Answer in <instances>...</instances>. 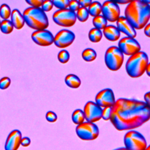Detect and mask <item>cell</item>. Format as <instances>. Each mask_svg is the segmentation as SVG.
Masks as SVG:
<instances>
[{"label":"cell","mask_w":150,"mask_h":150,"mask_svg":"<svg viewBox=\"0 0 150 150\" xmlns=\"http://www.w3.org/2000/svg\"><path fill=\"white\" fill-rule=\"evenodd\" d=\"M150 120V108L145 101L120 98L112 108L110 121L118 131L131 130Z\"/></svg>","instance_id":"6da1fadb"},{"label":"cell","mask_w":150,"mask_h":150,"mask_svg":"<svg viewBox=\"0 0 150 150\" xmlns=\"http://www.w3.org/2000/svg\"><path fill=\"white\" fill-rule=\"evenodd\" d=\"M125 17L135 29H141L150 19V5L142 0L132 1L125 8Z\"/></svg>","instance_id":"7a4b0ae2"},{"label":"cell","mask_w":150,"mask_h":150,"mask_svg":"<svg viewBox=\"0 0 150 150\" xmlns=\"http://www.w3.org/2000/svg\"><path fill=\"white\" fill-rule=\"evenodd\" d=\"M22 14L25 23L35 30H44L49 26L47 16L41 8L30 6L25 9Z\"/></svg>","instance_id":"3957f363"},{"label":"cell","mask_w":150,"mask_h":150,"mask_svg":"<svg viewBox=\"0 0 150 150\" xmlns=\"http://www.w3.org/2000/svg\"><path fill=\"white\" fill-rule=\"evenodd\" d=\"M148 63L147 54L140 51L128 58L125 64L126 71L132 78L139 77L145 72Z\"/></svg>","instance_id":"277c9868"},{"label":"cell","mask_w":150,"mask_h":150,"mask_svg":"<svg viewBox=\"0 0 150 150\" xmlns=\"http://www.w3.org/2000/svg\"><path fill=\"white\" fill-rule=\"evenodd\" d=\"M124 59V54L117 46H110L105 53V65L111 71L118 70L123 64Z\"/></svg>","instance_id":"5b68a950"},{"label":"cell","mask_w":150,"mask_h":150,"mask_svg":"<svg viewBox=\"0 0 150 150\" xmlns=\"http://www.w3.org/2000/svg\"><path fill=\"white\" fill-rule=\"evenodd\" d=\"M124 142L125 148L128 150H145L148 146L142 134L134 130H131L125 134Z\"/></svg>","instance_id":"8992f818"},{"label":"cell","mask_w":150,"mask_h":150,"mask_svg":"<svg viewBox=\"0 0 150 150\" xmlns=\"http://www.w3.org/2000/svg\"><path fill=\"white\" fill-rule=\"evenodd\" d=\"M52 19L53 22L57 25L63 27H71L76 22V13L69 8L58 9L53 13Z\"/></svg>","instance_id":"52a82bcc"},{"label":"cell","mask_w":150,"mask_h":150,"mask_svg":"<svg viewBox=\"0 0 150 150\" xmlns=\"http://www.w3.org/2000/svg\"><path fill=\"white\" fill-rule=\"evenodd\" d=\"M76 132L78 137L81 139L92 141L98 137L99 129L94 123L86 121L76 127Z\"/></svg>","instance_id":"ba28073f"},{"label":"cell","mask_w":150,"mask_h":150,"mask_svg":"<svg viewBox=\"0 0 150 150\" xmlns=\"http://www.w3.org/2000/svg\"><path fill=\"white\" fill-rule=\"evenodd\" d=\"M118 47L124 54L130 56L141 51V45L139 42L135 38L128 36L120 40Z\"/></svg>","instance_id":"9c48e42d"},{"label":"cell","mask_w":150,"mask_h":150,"mask_svg":"<svg viewBox=\"0 0 150 150\" xmlns=\"http://www.w3.org/2000/svg\"><path fill=\"white\" fill-rule=\"evenodd\" d=\"M83 112L85 120L87 122L94 123L102 118L103 108L95 102L91 101L87 102L84 107Z\"/></svg>","instance_id":"30bf717a"},{"label":"cell","mask_w":150,"mask_h":150,"mask_svg":"<svg viewBox=\"0 0 150 150\" xmlns=\"http://www.w3.org/2000/svg\"><path fill=\"white\" fill-rule=\"evenodd\" d=\"M102 15L111 22H117L120 17V9L115 1H106L102 5Z\"/></svg>","instance_id":"8fae6325"},{"label":"cell","mask_w":150,"mask_h":150,"mask_svg":"<svg viewBox=\"0 0 150 150\" xmlns=\"http://www.w3.org/2000/svg\"><path fill=\"white\" fill-rule=\"evenodd\" d=\"M75 39L74 33L67 29L59 31L54 36V44L59 48H66L70 46Z\"/></svg>","instance_id":"7c38bea8"},{"label":"cell","mask_w":150,"mask_h":150,"mask_svg":"<svg viewBox=\"0 0 150 150\" xmlns=\"http://www.w3.org/2000/svg\"><path fill=\"white\" fill-rule=\"evenodd\" d=\"M115 99L114 92L110 88H104L99 91L95 98V103L101 108L112 107Z\"/></svg>","instance_id":"4fadbf2b"},{"label":"cell","mask_w":150,"mask_h":150,"mask_svg":"<svg viewBox=\"0 0 150 150\" xmlns=\"http://www.w3.org/2000/svg\"><path fill=\"white\" fill-rule=\"evenodd\" d=\"M31 38L36 44L41 46H49L54 43V36L46 29L34 31Z\"/></svg>","instance_id":"5bb4252c"},{"label":"cell","mask_w":150,"mask_h":150,"mask_svg":"<svg viewBox=\"0 0 150 150\" xmlns=\"http://www.w3.org/2000/svg\"><path fill=\"white\" fill-rule=\"evenodd\" d=\"M22 138V133L18 129L12 131L7 137L5 144V150H18Z\"/></svg>","instance_id":"9a60e30c"},{"label":"cell","mask_w":150,"mask_h":150,"mask_svg":"<svg viewBox=\"0 0 150 150\" xmlns=\"http://www.w3.org/2000/svg\"><path fill=\"white\" fill-rule=\"evenodd\" d=\"M117 28L120 32L123 33L127 36L134 38L137 36V32L134 28L128 21L125 16H120L116 22Z\"/></svg>","instance_id":"2e32d148"},{"label":"cell","mask_w":150,"mask_h":150,"mask_svg":"<svg viewBox=\"0 0 150 150\" xmlns=\"http://www.w3.org/2000/svg\"><path fill=\"white\" fill-rule=\"evenodd\" d=\"M103 33L108 40L111 42H115L118 40L121 35V32L114 25H107L103 29Z\"/></svg>","instance_id":"e0dca14e"},{"label":"cell","mask_w":150,"mask_h":150,"mask_svg":"<svg viewBox=\"0 0 150 150\" xmlns=\"http://www.w3.org/2000/svg\"><path fill=\"white\" fill-rule=\"evenodd\" d=\"M11 21L14 28L18 30L21 29L25 23L23 14L21 13L18 9L12 10L11 15Z\"/></svg>","instance_id":"ac0fdd59"},{"label":"cell","mask_w":150,"mask_h":150,"mask_svg":"<svg viewBox=\"0 0 150 150\" xmlns=\"http://www.w3.org/2000/svg\"><path fill=\"white\" fill-rule=\"evenodd\" d=\"M64 81L66 84L71 88H79L81 83L80 78L74 74H67L64 79Z\"/></svg>","instance_id":"d6986e66"},{"label":"cell","mask_w":150,"mask_h":150,"mask_svg":"<svg viewBox=\"0 0 150 150\" xmlns=\"http://www.w3.org/2000/svg\"><path fill=\"white\" fill-rule=\"evenodd\" d=\"M89 15L93 17L100 15L102 13V5L98 1H94L88 8Z\"/></svg>","instance_id":"ffe728a7"},{"label":"cell","mask_w":150,"mask_h":150,"mask_svg":"<svg viewBox=\"0 0 150 150\" xmlns=\"http://www.w3.org/2000/svg\"><path fill=\"white\" fill-rule=\"evenodd\" d=\"M88 39L93 43L99 42L103 37V32L101 30L93 28L88 32Z\"/></svg>","instance_id":"44dd1931"},{"label":"cell","mask_w":150,"mask_h":150,"mask_svg":"<svg viewBox=\"0 0 150 150\" xmlns=\"http://www.w3.org/2000/svg\"><path fill=\"white\" fill-rule=\"evenodd\" d=\"M71 120L74 124L79 125L84 122L85 116L83 110L81 109H76L73 111L71 115Z\"/></svg>","instance_id":"7402d4cb"},{"label":"cell","mask_w":150,"mask_h":150,"mask_svg":"<svg viewBox=\"0 0 150 150\" xmlns=\"http://www.w3.org/2000/svg\"><path fill=\"white\" fill-rule=\"evenodd\" d=\"M81 56L84 61L87 62H91L96 59L97 53L91 48H87L82 52Z\"/></svg>","instance_id":"603a6c76"},{"label":"cell","mask_w":150,"mask_h":150,"mask_svg":"<svg viewBox=\"0 0 150 150\" xmlns=\"http://www.w3.org/2000/svg\"><path fill=\"white\" fill-rule=\"evenodd\" d=\"M93 24L95 28L103 30L107 26V21L103 15H100L93 18Z\"/></svg>","instance_id":"cb8c5ba5"},{"label":"cell","mask_w":150,"mask_h":150,"mask_svg":"<svg viewBox=\"0 0 150 150\" xmlns=\"http://www.w3.org/2000/svg\"><path fill=\"white\" fill-rule=\"evenodd\" d=\"M14 28L13 24L9 20H2L1 22L0 30L4 34H10Z\"/></svg>","instance_id":"d4e9b609"},{"label":"cell","mask_w":150,"mask_h":150,"mask_svg":"<svg viewBox=\"0 0 150 150\" xmlns=\"http://www.w3.org/2000/svg\"><path fill=\"white\" fill-rule=\"evenodd\" d=\"M89 12L87 8L80 7L76 12L77 19L81 22H86L89 17Z\"/></svg>","instance_id":"484cf974"},{"label":"cell","mask_w":150,"mask_h":150,"mask_svg":"<svg viewBox=\"0 0 150 150\" xmlns=\"http://www.w3.org/2000/svg\"><path fill=\"white\" fill-rule=\"evenodd\" d=\"M11 9L6 4H3L0 6V17L3 20H8L11 15Z\"/></svg>","instance_id":"4316f807"},{"label":"cell","mask_w":150,"mask_h":150,"mask_svg":"<svg viewBox=\"0 0 150 150\" xmlns=\"http://www.w3.org/2000/svg\"><path fill=\"white\" fill-rule=\"evenodd\" d=\"M57 59L61 63L65 64L69 61L70 54L66 50L63 49L60 50L57 54Z\"/></svg>","instance_id":"83f0119b"},{"label":"cell","mask_w":150,"mask_h":150,"mask_svg":"<svg viewBox=\"0 0 150 150\" xmlns=\"http://www.w3.org/2000/svg\"><path fill=\"white\" fill-rule=\"evenodd\" d=\"M69 0H53V6L59 9H66L69 8Z\"/></svg>","instance_id":"f1b7e54d"},{"label":"cell","mask_w":150,"mask_h":150,"mask_svg":"<svg viewBox=\"0 0 150 150\" xmlns=\"http://www.w3.org/2000/svg\"><path fill=\"white\" fill-rule=\"evenodd\" d=\"M11 83V80L8 77H4L0 79V89L5 90L8 88Z\"/></svg>","instance_id":"f546056e"},{"label":"cell","mask_w":150,"mask_h":150,"mask_svg":"<svg viewBox=\"0 0 150 150\" xmlns=\"http://www.w3.org/2000/svg\"><path fill=\"white\" fill-rule=\"evenodd\" d=\"M112 107H105L103 108V113H102V118L105 120H110L111 113H112Z\"/></svg>","instance_id":"4dcf8cb0"},{"label":"cell","mask_w":150,"mask_h":150,"mask_svg":"<svg viewBox=\"0 0 150 150\" xmlns=\"http://www.w3.org/2000/svg\"><path fill=\"white\" fill-rule=\"evenodd\" d=\"M53 7V1L51 0H46L43 1L42 5L41 6V9L45 12H49L50 11Z\"/></svg>","instance_id":"1f68e13d"},{"label":"cell","mask_w":150,"mask_h":150,"mask_svg":"<svg viewBox=\"0 0 150 150\" xmlns=\"http://www.w3.org/2000/svg\"><path fill=\"white\" fill-rule=\"evenodd\" d=\"M46 119L49 122H54L57 120V116L54 112L49 111L46 114Z\"/></svg>","instance_id":"d6a6232c"},{"label":"cell","mask_w":150,"mask_h":150,"mask_svg":"<svg viewBox=\"0 0 150 150\" xmlns=\"http://www.w3.org/2000/svg\"><path fill=\"white\" fill-rule=\"evenodd\" d=\"M80 8V4L79 2V1L77 0H71L69 2V9L73 12H77L79 9Z\"/></svg>","instance_id":"836d02e7"},{"label":"cell","mask_w":150,"mask_h":150,"mask_svg":"<svg viewBox=\"0 0 150 150\" xmlns=\"http://www.w3.org/2000/svg\"><path fill=\"white\" fill-rule=\"evenodd\" d=\"M25 2L30 6V7L33 8H41L43 0H26Z\"/></svg>","instance_id":"e575fe53"},{"label":"cell","mask_w":150,"mask_h":150,"mask_svg":"<svg viewBox=\"0 0 150 150\" xmlns=\"http://www.w3.org/2000/svg\"><path fill=\"white\" fill-rule=\"evenodd\" d=\"M79 2L80 4V7L87 8L90 6L93 1L91 0H79Z\"/></svg>","instance_id":"d590c367"},{"label":"cell","mask_w":150,"mask_h":150,"mask_svg":"<svg viewBox=\"0 0 150 150\" xmlns=\"http://www.w3.org/2000/svg\"><path fill=\"white\" fill-rule=\"evenodd\" d=\"M30 142H31L30 139L29 138H28V137H23L22 138L21 145L22 146L26 147V146H28L30 144Z\"/></svg>","instance_id":"8d00e7d4"},{"label":"cell","mask_w":150,"mask_h":150,"mask_svg":"<svg viewBox=\"0 0 150 150\" xmlns=\"http://www.w3.org/2000/svg\"><path fill=\"white\" fill-rule=\"evenodd\" d=\"M144 97L145 102L148 105V106L150 108V91L146 93Z\"/></svg>","instance_id":"74e56055"},{"label":"cell","mask_w":150,"mask_h":150,"mask_svg":"<svg viewBox=\"0 0 150 150\" xmlns=\"http://www.w3.org/2000/svg\"><path fill=\"white\" fill-rule=\"evenodd\" d=\"M144 31L145 35L146 36L150 38V23H148L145 26V27L144 28Z\"/></svg>","instance_id":"f35d334b"},{"label":"cell","mask_w":150,"mask_h":150,"mask_svg":"<svg viewBox=\"0 0 150 150\" xmlns=\"http://www.w3.org/2000/svg\"><path fill=\"white\" fill-rule=\"evenodd\" d=\"M132 1L131 0H119V1H115V2L117 4H122V5H124V4H129Z\"/></svg>","instance_id":"ab89813d"},{"label":"cell","mask_w":150,"mask_h":150,"mask_svg":"<svg viewBox=\"0 0 150 150\" xmlns=\"http://www.w3.org/2000/svg\"><path fill=\"white\" fill-rule=\"evenodd\" d=\"M145 71H146V74H147L149 77H150V62L148 63Z\"/></svg>","instance_id":"60d3db41"},{"label":"cell","mask_w":150,"mask_h":150,"mask_svg":"<svg viewBox=\"0 0 150 150\" xmlns=\"http://www.w3.org/2000/svg\"><path fill=\"white\" fill-rule=\"evenodd\" d=\"M113 150H128V149L127 148H125V147H120V148H118L115 149H113Z\"/></svg>","instance_id":"b9f144b4"},{"label":"cell","mask_w":150,"mask_h":150,"mask_svg":"<svg viewBox=\"0 0 150 150\" xmlns=\"http://www.w3.org/2000/svg\"><path fill=\"white\" fill-rule=\"evenodd\" d=\"M145 4L148 5H150V0H142Z\"/></svg>","instance_id":"7bdbcfd3"},{"label":"cell","mask_w":150,"mask_h":150,"mask_svg":"<svg viewBox=\"0 0 150 150\" xmlns=\"http://www.w3.org/2000/svg\"><path fill=\"white\" fill-rule=\"evenodd\" d=\"M145 150H150V145L146 147V148L145 149Z\"/></svg>","instance_id":"ee69618b"},{"label":"cell","mask_w":150,"mask_h":150,"mask_svg":"<svg viewBox=\"0 0 150 150\" xmlns=\"http://www.w3.org/2000/svg\"><path fill=\"white\" fill-rule=\"evenodd\" d=\"M0 26H1V21H0Z\"/></svg>","instance_id":"f6af8a7d"}]
</instances>
